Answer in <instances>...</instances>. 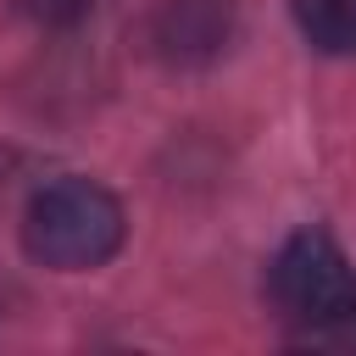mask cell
Masks as SVG:
<instances>
[{
    "label": "cell",
    "mask_w": 356,
    "mask_h": 356,
    "mask_svg": "<svg viewBox=\"0 0 356 356\" xmlns=\"http://www.w3.org/2000/svg\"><path fill=\"white\" fill-rule=\"evenodd\" d=\"M122 206L95 178H56L22 211V245L56 273H89L122 250Z\"/></svg>",
    "instance_id": "cell-1"
},
{
    "label": "cell",
    "mask_w": 356,
    "mask_h": 356,
    "mask_svg": "<svg viewBox=\"0 0 356 356\" xmlns=\"http://www.w3.org/2000/svg\"><path fill=\"white\" fill-rule=\"evenodd\" d=\"M267 289L273 306L306 328V339H356V267L323 228H300L295 239H284Z\"/></svg>",
    "instance_id": "cell-2"
},
{
    "label": "cell",
    "mask_w": 356,
    "mask_h": 356,
    "mask_svg": "<svg viewBox=\"0 0 356 356\" xmlns=\"http://www.w3.org/2000/svg\"><path fill=\"white\" fill-rule=\"evenodd\" d=\"M228 39V0H161L156 44L172 61H206Z\"/></svg>",
    "instance_id": "cell-3"
},
{
    "label": "cell",
    "mask_w": 356,
    "mask_h": 356,
    "mask_svg": "<svg viewBox=\"0 0 356 356\" xmlns=\"http://www.w3.org/2000/svg\"><path fill=\"white\" fill-rule=\"evenodd\" d=\"M300 33L323 56H356V0H289Z\"/></svg>",
    "instance_id": "cell-4"
},
{
    "label": "cell",
    "mask_w": 356,
    "mask_h": 356,
    "mask_svg": "<svg viewBox=\"0 0 356 356\" xmlns=\"http://www.w3.org/2000/svg\"><path fill=\"white\" fill-rule=\"evenodd\" d=\"M33 22H44V28H67V22H78L95 0H17Z\"/></svg>",
    "instance_id": "cell-5"
}]
</instances>
